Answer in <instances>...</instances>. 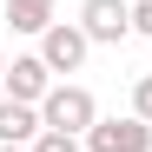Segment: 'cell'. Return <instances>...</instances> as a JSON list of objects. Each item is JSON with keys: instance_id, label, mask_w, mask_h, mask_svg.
<instances>
[{"instance_id": "10", "label": "cell", "mask_w": 152, "mask_h": 152, "mask_svg": "<svg viewBox=\"0 0 152 152\" xmlns=\"http://www.w3.org/2000/svg\"><path fill=\"white\" fill-rule=\"evenodd\" d=\"M132 33L152 40V0H132Z\"/></svg>"}, {"instance_id": "5", "label": "cell", "mask_w": 152, "mask_h": 152, "mask_svg": "<svg viewBox=\"0 0 152 152\" xmlns=\"http://www.w3.org/2000/svg\"><path fill=\"white\" fill-rule=\"evenodd\" d=\"M86 152H152V126L139 113H126V119H99L93 132H86Z\"/></svg>"}, {"instance_id": "8", "label": "cell", "mask_w": 152, "mask_h": 152, "mask_svg": "<svg viewBox=\"0 0 152 152\" xmlns=\"http://www.w3.org/2000/svg\"><path fill=\"white\" fill-rule=\"evenodd\" d=\"M33 152H86V139H73V132H40Z\"/></svg>"}, {"instance_id": "12", "label": "cell", "mask_w": 152, "mask_h": 152, "mask_svg": "<svg viewBox=\"0 0 152 152\" xmlns=\"http://www.w3.org/2000/svg\"><path fill=\"white\" fill-rule=\"evenodd\" d=\"M0 73H7V53H0Z\"/></svg>"}, {"instance_id": "6", "label": "cell", "mask_w": 152, "mask_h": 152, "mask_svg": "<svg viewBox=\"0 0 152 152\" xmlns=\"http://www.w3.org/2000/svg\"><path fill=\"white\" fill-rule=\"evenodd\" d=\"M46 132L40 106H20V99H0V145H33Z\"/></svg>"}, {"instance_id": "11", "label": "cell", "mask_w": 152, "mask_h": 152, "mask_svg": "<svg viewBox=\"0 0 152 152\" xmlns=\"http://www.w3.org/2000/svg\"><path fill=\"white\" fill-rule=\"evenodd\" d=\"M0 152H33V145H0Z\"/></svg>"}, {"instance_id": "1", "label": "cell", "mask_w": 152, "mask_h": 152, "mask_svg": "<svg viewBox=\"0 0 152 152\" xmlns=\"http://www.w3.org/2000/svg\"><path fill=\"white\" fill-rule=\"evenodd\" d=\"M40 119H46V132H73V139H86L93 126H99V99H93L80 80H60L53 93L40 99Z\"/></svg>"}, {"instance_id": "4", "label": "cell", "mask_w": 152, "mask_h": 152, "mask_svg": "<svg viewBox=\"0 0 152 152\" xmlns=\"http://www.w3.org/2000/svg\"><path fill=\"white\" fill-rule=\"evenodd\" d=\"M80 27H86L93 46L132 40V0H80Z\"/></svg>"}, {"instance_id": "3", "label": "cell", "mask_w": 152, "mask_h": 152, "mask_svg": "<svg viewBox=\"0 0 152 152\" xmlns=\"http://www.w3.org/2000/svg\"><path fill=\"white\" fill-rule=\"evenodd\" d=\"M0 86H7L0 99H20V106H40V99L53 93L60 80H53V66H46L40 53H13V60H7V73H0Z\"/></svg>"}, {"instance_id": "7", "label": "cell", "mask_w": 152, "mask_h": 152, "mask_svg": "<svg viewBox=\"0 0 152 152\" xmlns=\"http://www.w3.org/2000/svg\"><path fill=\"white\" fill-rule=\"evenodd\" d=\"M0 7H7V27H13V33H33V40L60 20V13H53V0H0Z\"/></svg>"}, {"instance_id": "9", "label": "cell", "mask_w": 152, "mask_h": 152, "mask_svg": "<svg viewBox=\"0 0 152 152\" xmlns=\"http://www.w3.org/2000/svg\"><path fill=\"white\" fill-rule=\"evenodd\" d=\"M132 113L152 126V73H139V86H132Z\"/></svg>"}, {"instance_id": "2", "label": "cell", "mask_w": 152, "mask_h": 152, "mask_svg": "<svg viewBox=\"0 0 152 152\" xmlns=\"http://www.w3.org/2000/svg\"><path fill=\"white\" fill-rule=\"evenodd\" d=\"M33 53L53 66V80H66V73H80V66H86L93 40H86V27H80V20H53V27L40 33V46H33Z\"/></svg>"}]
</instances>
